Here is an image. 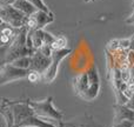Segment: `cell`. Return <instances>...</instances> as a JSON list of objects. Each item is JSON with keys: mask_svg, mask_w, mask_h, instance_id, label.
<instances>
[{"mask_svg": "<svg viewBox=\"0 0 134 127\" xmlns=\"http://www.w3.org/2000/svg\"><path fill=\"white\" fill-rule=\"evenodd\" d=\"M30 106L34 109L35 115L41 117L45 119H52L61 123L64 118V113L58 109H55L52 104V98L49 97L48 99L44 100L40 102H30Z\"/></svg>", "mask_w": 134, "mask_h": 127, "instance_id": "obj_1", "label": "cell"}, {"mask_svg": "<svg viewBox=\"0 0 134 127\" xmlns=\"http://www.w3.org/2000/svg\"><path fill=\"white\" fill-rule=\"evenodd\" d=\"M68 53H71V49H59V51H54L53 53V64H51L48 66L46 71V74H45V78H46V81L51 82L53 81V79L55 78L57 75V71H58V66L59 63L63 60L65 57L68 56Z\"/></svg>", "mask_w": 134, "mask_h": 127, "instance_id": "obj_2", "label": "cell"}, {"mask_svg": "<svg viewBox=\"0 0 134 127\" xmlns=\"http://www.w3.org/2000/svg\"><path fill=\"white\" fill-rule=\"evenodd\" d=\"M124 120H132L134 121V111L130 107H125L122 105L115 106V124Z\"/></svg>", "mask_w": 134, "mask_h": 127, "instance_id": "obj_3", "label": "cell"}, {"mask_svg": "<svg viewBox=\"0 0 134 127\" xmlns=\"http://www.w3.org/2000/svg\"><path fill=\"white\" fill-rule=\"evenodd\" d=\"M13 6L15 7L16 9L21 11L23 13L28 14V15H32L33 13L37 12V8H35L30 1H27V0H15Z\"/></svg>", "mask_w": 134, "mask_h": 127, "instance_id": "obj_4", "label": "cell"}, {"mask_svg": "<svg viewBox=\"0 0 134 127\" xmlns=\"http://www.w3.org/2000/svg\"><path fill=\"white\" fill-rule=\"evenodd\" d=\"M32 67L34 69H38L39 72L44 71L45 68H46L47 66H49L51 64H48V59H47L46 56H44L42 53H37L34 56V58H33L32 60Z\"/></svg>", "mask_w": 134, "mask_h": 127, "instance_id": "obj_5", "label": "cell"}, {"mask_svg": "<svg viewBox=\"0 0 134 127\" xmlns=\"http://www.w3.org/2000/svg\"><path fill=\"white\" fill-rule=\"evenodd\" d=\"M66 38L64 37H60L58 39H55L53 42H52L51 47L53 51H59V49H64V47L66 46Z\"/></svg>", "mask_w": 134, "mask_h": 127, "instance_id": "obj_6", "label": "cell"}, {"mask_svg": "<svg viewBox=\"0 0 134 127\" xmlns=\"http://www.w3.org/2000/svg\"><path fill=\"white\" fill-rule=\"evenodd\" d=\"M31 64V59L30 58H20V59H15V61L13 63V66L18 67V68H26L28 67Z\"/></svg>", "mask_w": 134, "mask_h": 127, "instance_id": "obj_7", "label": "cell"}, {"mask_svg": "<svg viewBox=\"0 0 134 127\" xmlns=\"http://www.w3.org/2000/svg\"><path fill=\"white\" fill-rule=\"evenodd\" d=\"M27 1H30L31 4L33 5V6L35 7V8L40 9V11H44V12H48V8L46 7V5L42 2V0H27Z\"/></svg>", "mask_w": 134, "mask_h": 127, "instance_id": "obj_8", "label": "cell"}, {"mask_svg": "<svg viewBox=\"0 0 134 127\" xmlns=\"http://www.w3.org/2000/svg\"><path fill=\"white\" fill-rule=\"evenodd\" d=\"M65 127H97L95 125L94 120L92 119V121L91 123H82V124H66Z\"/></svg>", "mask_w": 134, "mask_h": 127, "instance_id": "obj_9", "label": "cell"}, {"mask_svg": "<svg viewBox=\"0 0 134 127\" xmlns=\"http://www.w3.org/2000/svg\"><path fill=\"white\" fill-rule=\"evenodd\" d=\"M113 127H134V121L132 120H124L115 124Z\"/></svg>", "mask_w": 134, "mask_h": 127, "instance_id": "obj_10", "label": "cell"}, {"mask_svg": "<svg viewBox=\"0 0 134 127\" xmlns=\"http://www.w3.org/2000/svg\"><path fill=\"white\" fill-rule=\"evenodd\" d=\"M131 79V73L128 69H124L122 73H121V80H122V82H128Z\"/></svg>", "mask_w": 134, "mask_h": 127, "instance_id": "obj_11", "label": "cell"}, {"mask_svg": "<svg viewBox=\"0 0 134 127\" xmlns=\"http://www.w3.org/2000/svg\"><path fill=\"white\" fill-rule=\"evenodd\" d=\"M28 79H30L32 82H35V81L39 79V74H38V72L34 71V72H31V73H28Z\"/></svg>", "mask_w": 134, "mask_h": 127, "instance_id": "obj_12", "label": "cell"}, {"mask_svg": "<svg viewBox=\"0 0 134 127\" xmlns=\"http://www.w3.org/2000/svg\"><path fill=\"white\" fill-rule=\"evenodd\" d=\"M128 46H131V39L120 40V48H126Z\"/></svg>", "mask_w": 134, "mask_h": 127, "instance_id": "obj_13", "label": "cell"}, {"mask_svg": "<svg viewBox=\"0 0 134 127\" xmlns=\"http://www.w3.org/2000/svg\"><path fill=\"white\" fill-rule=\"evenodd\" d=\"M127 61L130 65H134V51H131L127 54Z\"/></svg>", "mask_w": 134, "mask_h": 127, "instance_id": "obj_14", "label": "cell"}, {"mask_svg": "<svg viewBox=\"0 0 134 127\" xmlns=\"http://www.w3.org/2000/svg\"><path fill=\"white\" fill-rule=\"evenodd\" d=\"M131 48H132V51H134V37H133V41L131 39Z\"/></svg>", "mask_w": 134, "mask_h": 127, "instance_id": "obj_15", "label": "cell"}, {"mask_svg": "<svg viewBox=\"0 0 134 127\" xmlns=\"http://www.w3.org/2000/svg\"><path fill=\"white\" fill-rule=\"evenodd\" d=\"M86 1H91V0H86Z\"/></svg>", "mask_w": 134, "mask_h": 127, "instance_id": "obj_16", "label": "cell"}]
</instances>
